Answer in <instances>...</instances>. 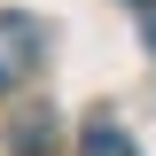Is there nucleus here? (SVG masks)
Listing matches in <instances>:
<instances>
[{"instance_id": "1", "label": "nucleus", "mask_w": 156, "mask_h": 156, "mask_svg": "<svg viewBox=\"0 0 156 156\" xmlns=\"http://www.w3.org/2000/svg\"><path fill=\"white\" fill-rule=\"evenodd\" d=\"M39 47H47V31H39L23 8H0V94L39 70Z\"/></svg>"}, {"instance_id": "2", "label": "nucleus", "mask_w": 156, "mask_h": 156, "mask_svg": "<svg viewBox=\"0 0 156 156\" xmlns=\"http://www.w3.org/2000/svg\"><path fill=\"white\" fill-rule=\"evenodd\" d=\"M78 156H140V148L117 133V125H86V133H78Z\"/></svg>"}, {"instance_id": "3", "label": "nucleus", "mask_w": 156, "mask_h": 156, "mask_svg": "<svg viewBox=\"0 0 156 156\" xmlns=\"http://www.w3.org/2000/svg\"><path fill=\"white\" fill-rule=\"evenodd\" d=\"M16 148H23V156H47V109H39L31 125H16Z\"/></svg>"}, {"instance_id": "4", "label": "nucleus", "mask_w": 156, "mask_h": 156, "mask_svg": "<svg viewBox=\"0 0 156 156\" xmlns=\"http://www.w3.org/2000/svg\"><path fill=\"white\" fill-rule=\"evenodd\" d=\"M133 16H140V39H148V55H156V0H140Z\"/></svg>"}]
</instances>
